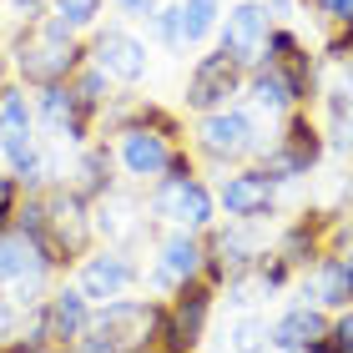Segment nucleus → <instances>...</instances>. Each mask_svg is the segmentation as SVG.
Returning a JSON list of instances; mask_svg holds the SVG:
<instances>
[{
    "mask_svg": "<svg viewBox=\"0 0 353 353\" xmlns=\"http://www.w3.org/2000/svg\"><path fill=\"white\" fill-rule=\"evenodd\" d=\"M243 86H248V71L217 46V51H207L197 66H192V76H187V111H197V117L222 111Z\"/></svg>",
    "mask_w": 353,
    "mask_h": 353,
    "instance_id": "6e6552de",
    "label": "nucleus"
},
{
    "mask_svg": "<svg viewBox=\"0 0 353 353\" xmlns=\"http://www.w3.org/2000/svg\"><path fill=\"white\" fill-rule=\"evenodd\" d=\"M66 86H71V96H76V111H81L86 121H96V117L106 111V101H111V81H106V71H96L91 61H86V66L71 76Z\"/></svg>",
    "mask_w": 353,
    "mask_h": 353,
    "instance_id": "b1692460",
    "label": "nucleus"
},
{
    "mask_svg": "<svg viewBox=\"0 0 353 353\" xmlns=\"http://www.w3.org/2000/svg\"><path fill=\"white\" fill-rule=\"evenodd\" d=\"M10 61L21 71V81L36 86V91L41 86H66L86 66V46L76 41V30L61 15H41V21H26V30H15Z\"/></svg>",
    "mask_w": 353,
    "mask_h": 353,
    "instance_id": "f257e3e1",
    "label": "nucleus"
},
{
    "mask_svg": "<svg viewBox=\"0 0 353 353\" xmlns=\"http://www.w3.org/2000/svg\"><path fill=\"white\" fill-rule=\"evenodd\" d=\"M333 26H353V0H339V6H333V15H328Z\"/></svg>",
    "mask_w": 353,
    "mask_h": 353,
    "instance_id": "c9c22d12",
    "label": "nucleus"
},
{
    "mask_svg": "<svg viewBox=\"0 0 353 353\" xmlns=\"http://www.w3.org/2000/svg\"><path fill=\"white\" fill-rule=\"evenodd\" d=\"M323 152H328V141H323V132H318V121L298 106V111H288L278 147H268L258 157H263V176H268L272 187H283V182L308 176L318 162H323Z\"/></svg>",
    "mask_w": 353,
    "mask_h": 353,
    "instance_id": "39448f33",
    "label": "nucleus"
},
{
    "mask_svg": "<svg viewBox=\"0 0 353 353\" xmlns=\"http://www.w3.org/2000/svg\"><path fill=\"white\" fill-rule=\"evenodd\" d=\"M197 152L207 157V162H217V167H237V162H248V157H258V152H263V141H258V121H252L248 111H237V106L207 111V117L197 121Z\"/></svg>",
    "mask_w": 353,
    "mask_h": 353,
    "instance_id": "423d86ee",
    "label": "nucleus"
},
{
    "mask_svg": "<svg viewBox=\"0 0 353 353\" xmlns=\"http://www.w3.org/2000/svg\"><path fill=\"white\" fill-rule=\"evenodd\" d=\"M147 26H152V36L162 41L167 51H176V56L187 51V46H182V10H176V6H162V10H157Z\"/></svg>",
    "mask_w": 353,
    "mask_h": 353,
    "instance_id": "cd10ccee",
    "label": "nucleus"
},
{
    "mask_svg": "<svg viewBox=\"0 0 353 353\" xmlns=\"http://www.w3.org/2000/svg\"><path fill=\"white\" fill-rule=\"evenodd\" d=\"M328 333V313L313 308V303H293L288 313L272 318V348L278 353H303L313 339H323Z\"/></svg>",
    "mask_w": 353,
    "mask_h": 353,
    "instance_id": "412c9836",
    "label": "nucleus"
},
{
    "mask_svg": "<svg viewBox=\"0 0 353 353\" xmlns=\"http://www.w3.org/2000/svg\"><path fill=\"white\" fill-rule=\"evenodd\" d=\"M0 132H36V111L26 101V86H0Z\"/></svg>",
    "mask_w": 353,
    "mask_h": 353,
    "instance_id": "bb28decb",
    "label": "nucleus"
},
{
    "mask_svg": "<svg viewBox=\"0 0 353 353\" xmlns=\"http://www.w3.org/2000/svg\"><path fill=\"white\" fill-rule=\"evenodd\" d=\"M91 232H101L106 243H137L141 232H147V222H141V202L132 192H117L111 187L101 202H91Z\"/></svg>",
    "mask_w": 353,
    "mask_h": 353,
    "instance_id": "a211bd4d",
    "label": "nucleus"
},
{
    "mask_svg": "<svg viewBox=\"0 0 353 353\" xmlns=\"http://www.w3.org/2000/svg\"><path fill=\"white\" fill-rule=\"evenodd\" d=\"M228 348L232 353H268L272 348V323L263 313H243L232 323V333H228Z\"/></svg>",
    "mask_w": 353,
    "mask_h": 353,
    "instance_id": "a878e982",
    "label": "nucleus"
},
{
    "mask_svg": "<svg viewBox=\"0 0 353 353\" xmlns=\"http://www.w3.org/2000/svg\"><path fill=\"white\" fill-rule=\"evenodd\" d=\"M162 318H167V303L157 298H111L91 308V328L106 333L117 353H152L162 339Z\"/></svg>",
    "mask_w": 353,
    "mask_h": 353,
    "instance_id": "20e7f679",
    "label": "nucleus"
},
{
    "mask_svg": "<svg viewBox=\"0 0 353 353\" xmlns=\"http://www.w3.org/2000/svg\"><path fill=\"white\" fill-rule=\"evenodd\" d=\"M137 263L126 258L121 248H101V252H86L81 258V272H76V288L91 298V303H111L121 298L126 288H137Z\"/></svg>",
    "mask_w": 353,
    "mask_h": 353,
    "instance_id": "4468645a",
    "label": "nucleus"
},
{
    "mask_svg": "<svg viewBox=\"0 0 353 353\" xmlns=\"http://www.w3.org/2000/svg\"><path fill=\"white\" fill-rule=\"evenodd\" d=\"M41 313H46V339H51V348H71V343L91 328V298H86L76 283L46 293Z\"/></svg>",
    "mask_w": 353,
    "mask_h": 353,
    "instance_id": "2eb2a0df",
    "label": "nucleus"
},
{
    "mask_svg": "<svg viewBox=\"0 0 353 353\" xmlns=\"http://www.w3.org/2000/svg\"><path fill=\"white\" fill-rule=\"evenodd\" d=\"M15 10L26 15V21H41V15H51V0H10Z\"/></svg>",
    "mask_w": 353,
    "mask_h": 353,
    "instance_id": "f704fd0d",
    "label": "nucleus"
},
{
    "mask_svg": "<svg viewBox=\"0 0 353 353\" xmlns=\"http://www.w3.org/2000/svg\"><path fill=\"white\" fill-rule=\"evenodd\" d=\"M111 162H117V152L106 147V141H86L81 157H76V167H71V192L76 197H86V202H101L111 187H117V176H111Z\"/></svg>",
    "mask_w": 353,
    "mask_h": 353,
    "instance_id": "4be33fe9",
    "label": "nucleus"
},
{
    "mask_svg": "<svg viewBox=\"0 0 353 353\" xmlns=\"http://www.w3.org/2000/svg\"><path fill=\"white\" fill-rule=\"evenodd\" d=\"M248 91H252V101H258L263 111H272V117L298 111V96H293V86H288V76L278 66H268V61L248 71Z\"/></svg>",
    "mask_w": 353,
    "mask_h": 353,
    "instance_id": "5701e85b",
    "label": "nucleus"
},
{
    "mask_svg": "<svg viewBox=\"0 0 353 353\" xmlns=\"http://www.w3.org/2000/svg\"><path fill=\"white\" fill-rule=\"evenodd\" d=\"M176 10H182V46L187 51L202 46L217 30V21H222V0H182Z\"/></svg>",
    "mask_w": 353,
    "mask_h": 353,
    "instance_id": "393cba45",
    "label": "nucleus"
},
{
    "mask_svg": "<svg viewBox=\"0 0 353 353\" xmlns=\"http://www.w3.org/2000/svg\"><path fill=\"white\" fill-rule=\"evenodd\" d=\"M152 353H157V348H152Z\"/></svg>",
    "mask_w": 353,
    "mask_h": 353,
    "instance_id": "a19ab883",
    "label": "nucleus"
},
{
    "mask_svg": "<svg viewBox=\"0 0 353 353\" xmlns=\"http://www.w3.org/2000/svg\"><path fill=\"white\" fill-rule=\"evenodd\" d=\"M212 298H217V288H207L202 278L176 288L172 303H167V318H162L157 353H197L202 333H207V318H212Z\"/></svg>",
    "mask_w": 353,
    "mask_h": 353,
    "instance_id": "0eeeda50",
    "label": "nucleus"
},
{
    "mask_svg": "<svg viewBox=\"0 0 353 353\" xmlns=\"http://www.w3.org/2000/svg\"><path fill=\"white\" fill-rule=\"evenodd\" d=\"M26 313L30 308H21L6 288H0V343H10V339H21V328H26Z\"/></svg>",
    "mask_w": 353,
    "mask_h": 353,
    "instance_id": "c85d7f7f",
    "label": "nucleus"
},
{
    "mask_svg": "<svg viewBox=\"0 0 353 353\" xmlns=\"http://www.w3.org/2000/svg\"><path fill=\"white\" fill-rule=\"evenodd\" d=\"M313 6L323 10V15H333V6H339V0H313Z\"/></svg>",
    "mask_w": 353,
    "mask_h": 353,
    "instance_id": "58836bf2",
    "label": "nucleus"
},
{
    "mask_svg": "<svg viewBox=\"0 0 353 353\" xmlns=\"http://www.w3.org/2000/svg\"><path fill=\"white\" fill-rule=\"evenodd\" d=\"M268 30H272V21H268V6L263 0H243V6H232L228 15L217 21V46L228 51L243 71H252V66H263V56H268Z\"/></svg>",
    "mask_w": 353,
    "mask_h": 353,
    "instance_id": "1a4fd4ad",
    "label": "nucleus"
},
{
    "mask_svg": "<svg viewBox=\"0 0 353 353\" xmlns=\"http://www.w3.org/2000/svg\"><path fill=\"white\" fill-rule=\"evenodd\" d=\"M147 207L152 217H162L167 228H182V232H212L217 222V197L207 182H197V167H192L187 152H172L167 172L152 182Z\"/></svg>",
    "mask_w": 353,
    "mask_h": 353,
    "instance_id": "f03ea898",
    "label": "nucleus"
},
{
    "mask_svg": "<svg viewBox=\"0 0 353 353\" xmlns=\"http://www.w3.org/2000/svg\"><path fill=\"white\" fill-rule=\"evenodd\" d=\"M66 353H117V343H111L106 333H96V328H86V333H81V339H76V343H71Z\"/></svg>",
    "mask_w": 353,
    "mask_h": 353,
    "instance_id": "7c9ffc66",
    "label": "nucleus"
},
{
    "mask_svg": "<svg viewBox=\"0 0 353 353\" xmlns=\"http://www.w3.org/2000/svg\"><path fill=\"white\" fill-rule=\"evenodd\" d=\"M207 248L228 263V278H243V272H252V268H258V258L268 252L258 222H248V217H228V228L207 232Z\"/></svg>",
    "mask_w": 353,
    "mask_h": 353,
    "instance_id": "dca6fc26",
    "label": "nucleus"
},
{
    "mask_svg": "<svg viewBox=\"0 0 353 353\" xmlns=\"http://www.w3.org/2000/svg\"><path fill=\"white\" fill-rule=\"evenodd\" d=\"M323 56H328V61H348V56H353V26H339V36L323 46Z\"/></svg>",
    "mask_w": 353,
    "mask_h": 353,
    "instance_id": "473e14b6",
    "label": "nucleus"
},
{
    "mask_svg": "<svg viewBox=\"0 0 353 353\" xmlns=\"http://www.w3.org/2000/svg\"><path fill=\"white\" fill-rule=\"evenodd\" d=\"M111 6H117L121 15H132V21H152V15L162 10L167 0H111Z\"/></svg>",
    "mask_w": 353,
    "mask_h": 353,
    "instance_id": "2f4dec72",
    "label": "nucleus"
},
{
    "mask_svg": "<svg viewBox=\"0 0 353 353\" xmlns=\"http://www.w3.org/2000/svg\"><path fill=\"white\" fill-rule=\"evenodd\" d=\"M172 152H176V141H167L162 132H152V126H141V121H126L117 132V157H121V167H126L132 182H157V176L167 172Z\"/></svg>",
    "mask_w": 353,
    "mask_h": 353,
    "instance_id": "f8f14e48",
    "label": "nucleus"
},
{
    "mask_svg": "<svg viewBox=\"0 0 353 353\" xmlns=\"http://www.w3.org/2000/svg\"><path fill=\"white\" fill-rule=\"evenodd\" d=\"M328 232H333L328 212H308V217H298L293 228L278 237V248H272V252H278L288 268H303V272H308L318 258H328Z\"/></svg>",
    "mask_w": 353,
    "mask_h": 353,
    "instance_id": "6ab92c4d",
    "label": "nucleus"
},
{
    "mask_svg": "<svg viewBox=\"0 0 353 353\" xmlns=\"http://www.w3.org/2000/svg\"><path fill=\"white\" fill-rule=\"evenodd\" d=\"M339 258H343V268H348V283H353V248H343Z\"/></svg>",
    "mask_w": 353,
    "mask_h": 353,
    "instance_id": "4c0bfd02",
    "label": "nucleus"
},
{
    "mask_svg": "<svg viewBox=\"0 0 353 353\" xmlns=\"http://www.w3.org/2000/svg\"><path fill=\"white\" fill-rule=\"evenodd\" d=\"M36 126H46L56 141H71V147H86V137H91V121L76 111V96L71 86H41L36 96Z\"/></svg>",
    "mask_w": 353,
    "mask_h": 353,
    "instance_id": "f3484780",
    "label": "nucleus"
},
{
    "mask_svg": "<svg viewBox=\"0 0 353 353\" xmlns=\"http://www.w3.org/2000/svg\"><path fill=\"white\" fill-rule=\"evenodd\" d=\"M212 197H217V207H222L228 217L263 222V217H272V207H278V187L263 176V167H243V172L222 176Z\"/></svg>",
    "mask_w": 353,
    "mask_h": 353,
    "instance_id": "ddd939ff",
    "label": "nucleus"
},
{
    "mask_svg": "<svg viewBox=\"0 0 353 353\" xmlns=\"http://www.w3.org/2000/svg\"><path fill=\"white\" fill-rule=\"evenodd\" d=\"M41 197H46V237H41V248L51 252L56 268L81 263L86 252H91V237H96V232H91V202L76 197L66 182L46 187Z\"/></svg>",
    "mask_w": 353,
    "mask_h": 353,
    "instance_id": "7ed1b4c3",
    "label": "nucleus"
},
{
    "mask_svg": "<svg viewBox=\"0 0 353 353\" xmlns=\"http://www.w3.org/2000/svg\"><path fill=\"white\" fill-rule=\"evenodd\" d=\"M333 232H339V243L353 248V212H343V222H333Z\"/></svg>",
    "mask_w": 353,
    "mask_h": 353,
    "instance_id": "e433bc0d",
    "label": "nucleus"
},
{
    "mask_svg": "<svg viewBox=\"0 0 353 353\" xmlns=\"http://www.w3.org/2000/svg\"><path fill=\"white\" fill-rule=\"evenodd\" d=\"M86 61L96 71H106V81H121V86H137L141 76H147V46H141L132 30H121V26L96 30Z\"/></svg>",
    "mask_w": 353,
    "mask_h": 353,
    "instance_id": "9b49d317",
    "label": "nucleus"
},
{
    "mask_svg": "<svg viewBox=\"0 0 353 353\" xmlns=\"http://www.w3.org/2000/svg\"><path fill=\"white\" fill-rule=\"evenodd\" d=\"M328 343L339 353H353V308H339L328 318Z\"/></svg>",
    "mask_w": 353,
    "mask_h": 353,
    "instance_id": "c756f323",
    "label": "nucleus"
},
{
    "mask_svg": "<svg viewBox=\"0 0 353 353\" xmlns=\"http://www.w3.org/2000/svg\"><path fill=\"white\" fill-rule=\"evenodd\" d=\"M303 303H313V308H323V313L353 308V283H348V268H343L339 252H328V258H318L308 268V278H303Z\"/></svg>",
    "mask_w": 353,
    "mask_h": 353,
    "instance_id": "aec40b11",
    "label": "nucleus"
},
{
    "mask_svg": "<svg viewBox=\"0 0 353 353\" xmlns=\"http://www.w3.org/2000/svg\"><path fill=\"white\" fill-rule=\"evenodd\" d=\"M15 202H21V182H15L10 172H0V212H15Z\"/></svg>",
    "mask_w": 353,
    "mask_h": 353,
    "instance_id": "72a5a7b5",
    "label": "nucleus"
},
{
    "mask_svg": "<svg viewBox=\"0 0 353 353\" xmlns=\"http://www.w3.org/2000/svg\"><path fill=\"white\" fill-rule=\"evenodd\" d=\"M202 258H207L202 232H182V228H172L162 243H157V263H152V272H147V283L157 288V293H176L182 283L202 278Z\"/></svg>",
    "mask_w": 353,
    "mask_h": 353,
    "instance_id": "9d476101",
    "label": "nucleus"
},
{
    "mask_svg": "<svg viewBox=\"0 0 353 353\" xmlns=\"http://www.w3.org/2000/svg\"><path fill=\"white\" fill-rule=\"evenodd\" d=\"M0 86H6V51H0Z\"/></svg>",
    "mask_w": 353,
    "mask_h": 353,
    "instance_id": "ea45409f",
    "label": "nucleus"
}]
</instances>
